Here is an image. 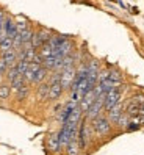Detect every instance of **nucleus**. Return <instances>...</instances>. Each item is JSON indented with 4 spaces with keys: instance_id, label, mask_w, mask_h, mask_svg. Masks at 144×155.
I'll use <instances>...</instances> for the list:
<instances>
[{
    "instance_id": "f257e3e1",
    "label": "nucleus",
    "mask_w": 144,
    "mask_h": 155,
    "mask_svg": "<svg viewBox=\"0 0 144 155\" xmlns=\"http://www.w3.org/2000/svg\"><path fill=\"white\" fill-rule=\"evenodd\" d=\"M91 127H93V130L99 136H105V135H108L111 132V122H110V119H108V116L105 117L102 114H99L97 117H94Z\"/></svg>"
},
{
    "instance_id": "f03ea898",
    "label": "nucleus",
    "mask_w": 144,
    "mask_h": 155,
    "mask_svg": "<svg viewBox=\"0 0 144 155\" xmlns=\"http://www.w3.org/2000/svg\"><path fill=\"white\" fill-rule=\"evenodd\" d=\"M93 127L88 124V117H83L78 124V144H80V149H85L88 146V141H89V133H91Z\"/></svg>"
},
{
    "instance_id": "7ed1b4c3",
    "label": "nucleus",
    "mask_w": 144,
    "mask_h": 155,
    "mask_svg": "<svg viewBox=\"0 0 144 155\" xmlns=\"http://www.w3.org/2000/svg\"><path fill=\"white\" fill-rule=\"evenodd\" d=\"M103 104H105V93L96 97L94 104L85 111V117H88V121H93L94 117H97L100 114V111L103 110Z\"/></svg>"
},
{
    "instance_id": "20e7f679",
    "label": "nucleus",
    "mask_w": 144,
    "mask_h": 155,
    "mask_svg": "<svg viewBox=\"0 0 144 155\" xmlns=\"http://www.w3.org/2000/svg\"><path fill=\"white\" fill-rule=\"evenodd\" d=\"M75 74H77L75 66L66 68V69L60 71V81H61L63 89H69L72 86V81H74V78H75Z\"/></svg>"
},
{
    "instance_id": "39448f33",
    "label": "nucleus",
    "mask_w": 144,
    "mask_h": 155,
    "mask_svg": "<svg viewBox=\"0 0 144 155\" xmlns=\"http://www.w3.org/2000/svg\"><path fill=\"white\" fill-rule=\"evenodd\" d=\"M121 102V91L118 88H113L110 89L108 93H105V104H103V110L108 111L111 110V108Z\"/></svg>"
},
{
    "instance_id": "423d86ee",
    "label": "nucleus",
    "mask_w": 144,
    "mask_h": 155,
    "mask_svg": "<svg viewBox=\"0 0 144 155\" xmlns=\"http://www.w3.org/2000/svg\"><path fill=\"white\" fill-rule=\"evenodd\" d=\"M96 97H97V94L94 93V89H91V91H88V93L82 97V100H80V108L83 110V113L88 110L89 107H91L93 104H94V100H96Z\"/></svg>"
},
{
    "instance_id": "0eeeda50",
    "label": "nucleus",
    "mask_w": 144,
    "mask_h": 155,
    "mask_svg": "<svg viewBox=\"0 0 144 155\" xmlns=\"http://www.w3.org/2000/svg\"><path fill=\"white\" fill-rule=\"evenodd\" d=\"M106 113H108V119H110V122H111V124H116V122H118V119L122 116V113H124L122 104H121V102L116 104L111 110H108Z\"/></svg>"
},
{
    "instance_id": "6e6552de",
    "label": "nucleus",
    "mask_w": 144,
    "mask_h": 155,
    "mask_svg": "<svg viewBox=\"0 0 144 155\" xmlns=\"http://www.w3.org/2000/svg\"><path fill=\"white\" fill-rule=\"evenodd\" d=\"M47 147H49L52 152H58V150L61 149L58 133H52V135L49 136V138H47Z\"/></svg>"
},
{
    "instance_id": "1a4fd4ad",
    "label": "nucleus",
    "mask_w": 144,
    "mask_h": 155,
    "mask_svg": "<svg viewBox=\"0 0 144 155\" xmlns=\"http://www.w3.org/2000/svg\"><path fill=\"white\" fill-rule=\"evenodd\" d=\"M2 58L5 60V63L8 64V68H10V66H14L16 63H17V52H16L14 49L6 50V52L2 53Z\"/></svg>"
},
{
    "instance_id": "9d476101",
    "label": "nucleus",
    "mask_w": 144,
    "mask_h": 155,
    "mask_svg": "<svg viewBox=\"0 0 144 155\" xmlns=\"http://www.w3.org/2000/svg\"><path fill=\"white\" fill-rule=\"evenodd\" d=\"M66 152H67V155H78V153H80V144H78V138L70 140V141L66 144Z\"/></svg>"
},
{
    "instance_id": "9b49d317",
    "label": "nucleus",
    "mask_w": 144,
    "mask_h": 155,
    "mask_svg": "<svg viewBox=\"0 0 144 155\" xmlns=\"http://www.w3.org/2000/svg\"><path fill=\"white\" fill-rule=\"evenodd\" d=\"M49 89H50V81L49 83H39V88H38V97L41 100H46L49 99Z\"/></svg>"
},
{
    "instance_id": "f8f14e48",
    "label": "nucleus",
    "mask_w": 144,
    "mask_h": 155,
    "mask_svg": "<svg viewBox=\"0 0 144 155\" xmlns=\"http://www.w3.org/2000/svg\"><path fill=\"white\" fill-rule=\"evenodd\" d=\"M47 72H49V69H46L44 66H41V69L36 72L34 77H33V83H41V81H44V80H46V77L49 75Z\"/></svg>"
},
{
    "instance_id": "ddd939ff",
    "label": "nucleus",
    "mask_w": 144,
    "mask_h": 155,
    "mask_svg": "<svg viewBox=\"0 0 144 155\" xmlns=\"http://www.w3.org/2000/svg\"><path fill=\"white\" fill-rule=\"evenodd\" d=\"M17 33L21 35V41H22V45H24V44L31 42V36H33V33H34V31L28 27V28H25L24 31H17Z\"/></svg>"
},
{
    "instance_id": "4468645a",
    "label": "nucleus",
    "mask_w": 144,
    "mask_h": 155,
    "mask_svg": "<svg viewBox=\"0 0 144 155\" xmlns=\"http://www.w3.org/2000/svg\"><path fill=\"white\" fill-rule=\"evenodd\" d=\"M27 83V80L24 78V75H17L16 78H13L11 81H10V85H11V89H14V91H17V89H19L21 86H24Z\"/></svg>"
},
{
    "instance_id": "2eb2a0df",
    "label": "nucleus",
    "mask_w": 144,
    "mask_h": 155,
    "mask_svg": "<svg viewBox=\"0 0 144 155\" xmlns=\"http://www.w3.org/2000/svg\"><path fill=\"white\" fill-rule=\"evenodd\" d=\"M13 49V38H6L0 41V53H3L6 50H11Z\"/></svg>"
},
{
    "instance_id": "dca6fc26",
    "label": "nucleus",
    "mask_w": 144,
    "mask_h": 155,
    "mask_svg": "<svg viewBox=\"0 0 144 155\" xmlns=\"http://www.w3.org/2000/svg\"><path fill=\"white\" fill-rule=\"evenodd\" d=\"M11 94V85L10 83H2L0 85V99H8Z\"/></svg>"
},
{
    "instance_id": "f3484780",
    "label": "nucleus",
    "mask_w": 144,
    "mask_h": 155,
    "mask_svg": "<svg viewBox=\"0 0 144 155\" xmlns=\"http://www.w3.org/2000/svg\"><path fill=\"white\" fill-rule=\"evenodd\" d=\"M108 78L113 80V81H116L118 85H121V83H122V74H121L119 71H116V69H110V74H108Z\"/></svg>"
},
{
    "instance_id": "a211bd4d",
    "label": "nucleus",
    "mask_w": 144,
    "mask_h": 155,
    "mask_svg": "<svg viewBox=\"0 0 144 155\" xmlns=\"http://www.w3.org/2000/svg\"><path fill=\"white\" fill-rule=\"evenodd\" d=\"M28 86H27V83L24 85V86H21L19 89L16 91V97H17V100H24V99H27V96H28Z\"/></svg>"
},
{
    "instance_id": "6ab92c4d",
    "label": "nucleus",
    "mask_w": 144,
    "mask_h": 155,
    "mask_svg": "<svg viewBox=\"0 0 144 155\" xmlns=\"http://www.w3.org/2000/svg\"><path fill=\"white\" fill-rule=\"evenodd\" d=\"M28 64L30 63L27 61V60H17V63H16V66H17V71H19V74L21 75H24L25 72H27V69H28Z\"/></svg>"
},
{
    "instance_id": "aec40b11",
    "label": "nucleus",
    "mask_w": 144,
    "mask_h": 155,
    "mask_svg": "<svg viewBox=\"0 0 144 155\" xmlns=\"http://www.w3.org/2000/svg\"><path fill=\"white\" fill-rule=\"evenodd\" d=\"M5 74H6V78H8V81H11L13 78H16L17 75H19V71H17V66H16V64H14V66H10V68L6 69V72H5Z\"/></svg>"
},
{
    "instance_id": "412c9836",
    "label": "nucleus",
    "mask_w": 144,
    "mask_h": 155,
    "mask_svg": "<svg viewBox=\"0 0 144 155\" xmlns=\"http://www.w3.org/2000/svg\"><path fill=\"white\" fill-rule=\"evenodd\" d=\"M139 122L138 121H132V122H129L127 124V127H125V132H136V130H139Z\"/></svg>"
},
{
    "instance_id": "4be33fe9",
    "label": "nucleus",
    "mask_w": 144,
    "mask_h": 155,
    "mask_svg": "<svg viewBox=\"0 0 144 155\" xmlns=\"http://www.w3.org/2000/svg\"><path fill=\"white\" fill-rule=\"evenodd\" d=\"M130 100H133V102H135V104H138V105H142V104H144V96L136 94V96H133Z\"/></svg>"
},
{
    "instance_id": "5701e85b",
    "label": "nucleus",
    "mask_w": 144,
    "mask_h": 155,
    "mask_svg": "<svg viewBox=\"0 0 144 155\" xmlns=\"http://www.w3.org/2000/svg\"><path fill=\"white\" fill-rule=\"evenodd\" d=\"M138 122L139 125H144V114H138Z\"/></svg>"
},
{
    "instance_id": "b1692460",
    "label": "nucleus",
    "mask_w": 144,
    "mask_h": 155,
    "mask_svg": "<svg viewBox=\"0 0 144 155\" xmlns=\"http://www.w3.org/2000/svg\"><path fill=\"white\" fill-rule=\"evenodd\" d=\"M139 114H144V104L139 107Z\"/></svg>"
},
{
    "instance_id": "393cba45",
    "label": "nucleus",
    "mask_w": 144,
    "mask_h": 155,
    "mask_svg": "<svg viewBox=\"0 0 144 155\" xmlns=\"http://www.w3.org/2000/svg\"><path fill=\"white\" fill-rule=\"evenodd\" d=\"M111 2H118V0H111Z\"/></svg>"
},
{
    "instance_id": "a878e982",
    "label": "nucleus",
    "mask_w": 144,
    "mask_h": 155,
    "mask_svg": "<svg viewBox=\"0 0 144 155\" xmlns=\"http://www.w3.org/2000/svg\"><path fill=\"white\" fill-rule=\"evenodd\" d=\"M2 75H3V74H0V78H2Z\"/></svg>"
}]
</instances>
